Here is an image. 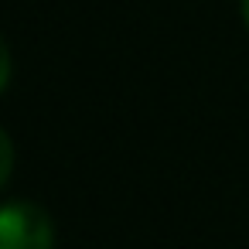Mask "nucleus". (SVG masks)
I'll list each match as a JSON object with an SVG mask.
<instances>
[{
	"instance_id": "f257e3e1",
	"label": "nucleus",
	"mask_w": 249,
	"mask_h": 249,
	"mask_svg": "<svg viewBox=\"0 0 249 249\" xmlns=\"http://www.w3.org/2000/svg\"><path fill=\"white\" fill-rule=\"evenodd\" d=\"M0 249H55V225L35 201H7L0 208Z\"/></svg>"
},
{
	"instance_id": "f03ea898",
	"label": "nucleus",
	"mask_w": 249,
	"mask_h": 249,
	"mask_svg": "<svg viewBox=\"0 0 249 249\" xmlns=\"http://www.w3.org/2000/svg\"><path fill=\"white\" fill-rule=\"evenodd\" d=\"M0 150H4V164H0V184L11 181V167H14V143L11 133H0Z\"/></svg>"
},
{
	"instance_id": "7ed1b4c3",
	"label": "nucleus",
	"mask_w": 249,
	"mask_h": 249,
	"mask_svg": "<svg viewBox=\"0 0 249 249\" xmlns=\"http://www.w3.org/2000/svg\"><path fill=\"white\" fill-rule=\"evenodd\" d=\"M0 58H4V69H0V89H7V82H11V48L7 45L0 48Z\"/></svg>"
},
{
	"instance_id": "20e7f679",
	"label": "nucleus",
	"mask_w": 249,
	"mask_h": 249,
	"mask_svg": "<svg viewBox=\"0 0 249 249\" xmlns=\"http://www.w3.org/2000/svg\"><path fill=\"white\" fill-rule=\"evenodd\" d=\"M239 14H242V24L249 31V0H239Z\"/></svg>"
}]
</instances>
